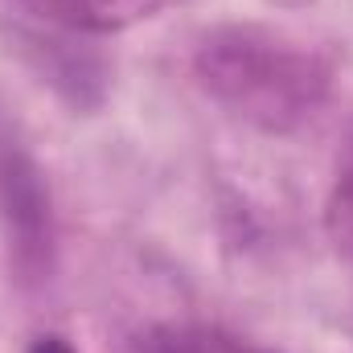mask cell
Instances as JSON below:
<instances>
[{
	"label": "cell",
	"instance_id": "3957f363",
	"mask_svg": "<svg viewBox=\"0 0 353 353\" xmlns=\"http://www.w3.org/2000/svg\"><path fill=\"white\" fill-rule=\"evenodd\" d=\"M37 17L79 29V33H119L136 21H148L165 0H12Z\"/></svg>",
	"mask_w": 353,
	"mask_h": 353
},
{
	"label": "cell",
	"instance_id": "277c9868",
	"mask_svg": "<svg viewBox=\"0 0 353 353\" xmlns=\"http://www.w3.org/2000/svg\"><path fill=\"white\" fill-rule=\"evenodd\" d=\"M136 353H271L222 325H152L140 333Z\"/></svg>",
	"mask_w": 353,
	"mask_h": 353
},
{
	"label": "cell",
	"instance_id": "5b68a950",
	"mask_svg": "<svg viewBox=\"0 0 353 353\" xmlns=\"http://www.w3.org/2000/svg\"><path fill=\"white\" fill-rule=\"evenodd\" d=\"M325 226H329L337 255H345L353 263V140L341 157V165H337V181H333V193L325 205Z\"/></svg>",
	"mask_w": 353,
	"mask_h": 353
},
{
	"label": "cell",
	"instance_id": "8992f818",
	"mask_svg": "<svg viewBox=\"0 0 353 353\" xmlns=\"http://www.w3.org/2000/svg\"><path fill=\"white\" fill-rule=\"evenodd\" d=\"M29 353H79L66 337H54V333H46V337H37L33 345H29Z\"/></svg>",
	"mask_w": 353,
	"mask_h": 353
},
{
	"label": "cell",
	"instance_id": "6da1fadb",
	"mask_svg": "<svg viewBox=\"0 0 353 353\" xmlns=\"http://www.w3.org/2000/svg\"><path fill=\"white\" fill-rule=\"evenodd\" d=\"M193 74L210 99L263 132L300 128L325 107L333 87L321 54L263 25L210 29L193 50Z\"/></svg>",
	"mask_w": 353,
	"mask_h": 353
},
{
	"label": "cell",
	"instance_id": "7a4b0ae2",
	"mask_svg": "<svg viewBox=\"0 0 353 353\" xmlns=\"http://www.w3.org/2000/svg\"><path fill=\"white\" fill-rule=\"evenodd\" d=\"M0 210L8 226V247L21 279H41L54 263V218H50V189L37 165L4 148L0 152Z\"/></svg>",
	"mask_w": 353,
	"mask_h": 353
}]
</instances>
